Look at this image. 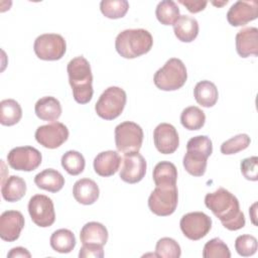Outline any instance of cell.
<instances>
[{"label": "cell", "mask_w": 258, "mask_h": 258, "mask_svg": "<svg viewBox=\"0 0 258 258\" xmlns=\"http://www.w3.org/2000/svg\"><path fill=\"white\" fill-rule=\"evenodd\" d=\"M206 207L229 231H237L245 226V216L240 210L238 199L224 187H219L205 197Z\"/></svg>", "instance_id": "cell-1"}, {"label": "cell", "mask_w": 258, "mask_h": 258, "mask_svg": "<svg viewBox=\"0 0 258 258\" xmlns=\"http://www.w3.org/2000/svg\"><path fill=\"white\" fill-rule=\"evenodd\" d=\"M67 72L75 101L83 105L89 103L93 98L94 90L93 75L88 59L83 55L74 57L69 61Z\"/></svg>", "instance_id": "cell-2"}, {"label": "cell", "mask_w": 258, "mask_h": 258, "mask_svg": "<svg viewBox=\"0 0 258 258\" xmlns=\"http://www.w3.org/2000/svg\"><path fill=\"white\" fill-rule=\"evenodd\" d=\"M153 45L151 33L143 28L125 29L115 39V48L124 58H135L147 53Z\"/></svg>", "instance_id": "cell-3"}, {"label": "cell", "mask_w": 258, "mask_h": 258, "mask_svg": "<svg viewBox=\"0 0 258 258\" xmlns=\"http://www.w3.org/2000/svg\"><path fill=\"white\" fill-rule=\"evenodd\" d=\"M212 152L213 143L208 136L199 135L190 138L186 143V152L182 159L184 169L192 176H203Z\"/></svg>", "instance_id": "cell-4"}, {"label": "cell", "mask_w": 258, "mask_h": 258, "mask_svg": "<svg viewBox=\"0 0 258 258\" xmlns=\"http://www.w3.org/2000/svg\"><path fill=\"white\" fill-rule=\"evenodd\" d=\"M187 72L184 63L176 57L169 58L153 77L154 85L161 91H175L186 82Z\"/></svg>", "instance_id": "cell-5"}, {"label": "cell", "mask_w": 258, "mask_h": 258, "mask_svg": "<svg viewBox=\"0 0 258 258\" xmlns=\"http://www.w3.org/2000/svg\"><path fill=\"white\" fill-rule=\"evenodd\" d=\"M178 203L176 184H159L148 198L149 210L156 216L166 217L174 213Z\"/></svg>", "instance_id": "cell-6"}, {"label": "cell", "mask_w": 258, "mask_h": 258, "mask_svg": "<svg viewBox=\"0 0 258 258\" xmlns=\"http://www.w3.org/2000/svg\"><path fill=\"white\" fill-rule=\"evenodd\" d=\"M127 96L119 87H109L100 96L95 105L97 115L105 120H113L121 115L126 105Z\"/></svg>", "instance_id": "cell-7"}, {"label": "cell", "mask_w": 258, "mask_h": 258, "mask_svg": "<svg viewBox=\"0 0 258 258\" xmlns=\"http://www.w3.org/2000/svg\"><path fill=\"white\" fill-rule=\"evenodd\" d=\"M115 144L119 152H139L143 142L142 128L131 121H125L115 127Z\"/></svg>", "instance_id": "cell-8"}, {"label": "cell", "mask_w": 258, "mask_h": 258, "mask_svg": "<svg viewBox=\"0 0 258 258\" xmlns=\"http://www.w3.org/2000/svg\"><path fill=\"white\" fill-rule=\"evenodd\" d=\"M33 49L42 60H58L66 53L67 43L60 34L44 33L35 38Z\"/></svg>", "instance_id": "cell-9"}, {"label": "cell", "mask_w": 258, "mask_h": 258, "mask_svg": "<svg viewBox=\"0 0 258 258\" xmlns=\"http://www.w3.org/2000/svg\"><path fill=\"white\" fill-rule=\"evenodd\" d=\"M28 213L32 222L41 228L50 227L55 221L53 202L44 195H34L30 198Z\"/></svg>", "instance_id": "cell-10"}, {"label": "cell", "mask_w": 258, "mask_h": 258, "mask_svg": "<svg viewBox=\"0 0 258 258\" xmlns=\"http://www.w3.org/2000/svg\"><path fill=\"white\" fill-rule=\"evenodd\" d=\"M179 226L182 234L187 239L198 241L211 231L212 219L203 212H191L181 217Z\"/></svg>", "instance_id": "cell-11"}, {"label": "cell", "mask_w": 258, "mask_h": 258, "mask_svg": "<svg viewBox=\"0 0 258 258\" xmlns=\"http://www.w3.org/2000/svg\"><path fill=\"white\" fill-rule=\"evenodd\" d=\"M41 160L40 151L32 146H18L7 154V162L15 170L32 171L41 164Z\"/></svg>", "instance_id": "cell-12"}, {"label": "cell", "mask_w": 258, "mask_h": 258, "mask_svg": "<svg viewBox=\"0 0 258 258\" xmlns=\"http://www.w3.org/2000/svg\"><path fill=\"white\" fill-rule=\"evenodd\" d=\"M69 134L68 127L56 121L39 126L35 131V139L43 147L55 149L68 140Z\"/></svg>", "instance_id": "cell-13"}, {"label": "cell", "mask_w": 258, "mask_h": 258, "mask_svg": "<svg viewBox=\"0 0 258 258\" xmlns=\"http://www.w3.org/2000/svg\"><path fill=\"white\" fill-rule=\"evenodd\" d=\"M120 169V178L127 183H137L143 179L146 173V160L139 152L125 153Z\"/></svg>", "instance_id": "cell-14"}, {"label": "cell", "mask_w": 258, "mask_h": 258, "mask_svg": "<svg viewBox=\"0 0 258 258\" xmlns=\"http://www.w3.org/2000/svg\"><path fill=\"white\" fill-rule=\"evenodd\" d=\"M153 141L156 149L162 154L173 153L179 145L178 133L175 127L169 123H160L155 127Z\"/></svg>", "instance_id": "cell-15"}, {"label": "cell", "mask_w": 258, "mask_h": 258, "mask_svg": "<svg viewBox=\"0 0 258 258\" xmlns=\"http://www.w3.org/2000/svg\"><path fill=\"white\" fill-rule=\"evenodd\" d=\"M258 17V2L252 1H237L227 13V20L232 26H243Z\"/></svg>", "instance_id": "cell-16"}, {"label": "cell", "mask_w": 258, "mask_h": 258, "mask_svg": "<svg viewBox=\"0 0 258 258\" xmlns=\"http://www.w3.org/2000/svg\"><path fill=\"white\" fill-rule=\"evenodd\" d=\"M24 227V217L19 211H5L0 216V238L7 242L16 241Z\"/></svg>", "instance_id": "cell-17"}, {"label": "cell", "mask_w": 258, "mask_h": 258, "mask_svg": "<svg viewBox=\"0 0 258 258\" xmlns=\"http://www.w3.org/2000/svg\"><path fill=\"white\" fill-rule=\"evenodd\" d=\"M236 50L241 57L258 55V29L245 27L236 34Z\"/></svg>", "instance_id": "cell-18"}, {"label": "cell", "mask_w": 258, "mask_h": 258, "mask_svg": "<svg viewBox=\"0 0 258 258\" xmlns=\"http://www.w3.org/2000/svg\"><path fill=\"white\" fill-rule=\"evenodd\" d=\"M121 160V156L117 151L107 150L100 152L94 159V170L100 176H111L118 171Z\"/></svg>", "instance_id": "cell-19"}, {"label": "cell", "mask_w": 258, "mask_h": 258, "mask_svg": "<svg viewBox=\"0 0 258 258\" xmlns=\"http://www.w3.org/2000/svg\"><path fill=\"white\" fill-rule=\"evenodd\" d=\"M73 196L75 200L82 205H93L100 196L98 184L90 178H81L73 186Z\"/></svg>", "instance_id": "cell-20"}, {"label": "cell", "mask_w": 258, "mask_h": 258, "mask_svg": "<svg viewBox=\"0 0 258 258\" xmlns=\"http://www.w3.org/2000/svg\"><path fill=\"white\" fill-rule=\"evenodd\" d=\"M61 105L59 101L51 96L42 97L35 103L34 112L43 121L54 122L61 115Z\"/></svg>", "instance_id": "cell-21"}, {"label": "cell", "mask_w": 258, "mask_h": 258, "mask_svg": "<svg viewBox=\"0 0 258 258\" xmlns=\"http://www.w3.org/2000/svg\"><path fill=\"white\" fill-rule=\"evenodd\" d=\"M107 228L98 222H89L83 226L80 232V239L83 245L92 244L104 246L108 241Z\"/></svg>", "instance_id": "cell-22"}, {"label": "cell", "mask_w": 258, "mask_h": 258, "mask_svg": "<svg viewBox=\"0 0 258 258\" xmlns=\"http://www.w3.org/2000/svg\"><path fill=\"white\" fill-rule=\"evenodd\" d=\"M34 183L41 189L57 192L64 185V177L56 169L46 168L34 176Z\"/></svg>", "instance_id": "cell-23"}, {"label": "cell", "mask_w": 258, "mask_h": 258, "mask_svg": "<svg viewBox=\"0 0 258 258\" xmlns=\"http://www.w3.org/2000/svg\"><path fill=\"white\" fill-rule=\"evenodd\" d=\"M174 35L182 42L194 41L199 34V23L195 17L180 15L173 24Z\"/></svg>", "instance_id": "cell-24"}, {"label": "cell", "mask_w": 258, "mask_h": 258, "mask_svg": "<svg viewBox=\"0 0 258 258\" xmlns=\"http://www.w3.org/2000/svg\"><path fill=\"white\" fill-rule=\"evenodd\" d=\"M194 97L199 105L210 108L216 105L219 99V92L213 82L204 80L195 86Z\"/></svg>", "instance_id": "cell-25"}, {"label": "cell", "mask_w": 258, "mask_h": 258, "mask_svg": "<svg viewBox=\"0 0 258 258\" xmlns=\"http://www.w3.org/2000/svg\"><path fill=\"white\" fill-rule=\"evenodd\" d=\"M26 192L24 179L17 175H11L1 182V194L5 201L14 203L21 200Z\"/></svg>", "instance_id": "cell-26"}, {"label": "cell", "mask_w": 258, "mask_h": 258, "mask_svg": "<svg viewBox=\"0 0 258 258\" xmlns=\"http://www.w3.org/2000/svg\"><path fill=\"white\" fill-rule=\"evenodd\" d=\"M49 243L54 251L66 254L74 250L76 246V237L69 229H58L51 234Z\"/></svg>", "instance_id": "cell-27"}, {"label": "cell", "mask_w": 258, "mask_h": 258, "mask_svg": "<svg viewBox=\"0 0 258 258\" xmlns=\"http://www.w3.org/2000/svg\"><path fill=\"white\" fill-rule=\"evenodd\" d=\"M22 117V109L19 103L13 99H5L0 102V123L3 126H13Z\"/></svg>", "instance_id": "cell-28"}, {"label": "cell", "mask_w": 258, "mask_h": 258, "mask_svg": "<svg viewBox=\"0 0 258 258\" xmlns=\"http://www.w3.org/2000/svg\"><path fill=\"white\" fill-rule=\"evenodd\" d=\"M152 177L155 185L176 184L177 169L172 162L160 161L154 166Z\"/></svg>", "instance_id": "cell-29"}, {"label": "cell", "mask_w": 258, "mask_h": 258, "mask_svg": "<svg viewBox=\"0 0 258 258\" xmlns=\"http://www.w3.org/2000/svg\"><path fill=\"white\" fill-rule=\"evenodd\" d=\"M157 20L163 25H173L180 16L177 4L172 0L160 1L155 9Z\"/></svg>", "instance_id": "cell-30"}, {"label": "cell", "mask_w": 258, "mask_h": 258, "mask_svg": "<svg viewBox=\"0 0 258 258\" xmlns=\"http://www.w3.org/2000/svg\"><path fill=\"white\" fill-rule=\"evenodd\" d=\"M205 112L197 106L186 107L180 114V123L187 130H200L205 125Z\"/></svg>", "instance_id": "cell-31"}, {"label": "cell", "mask_w": 258, "mask_h": 258, "mask_svg": "<svg viewBox=\"0 0 258 258\" xmlns=\"http://www.w3.org/2000/svg\"><path fill=\"white\" fill-rule=\"evenodd\" d=\"M61 166L71 175H78L85 169L86 161L82 153L76 150H69L61 156Z\"/></svg>", "instance_id": "cell-32"}, {"label": "cell", "mask_w": 258, "mask_h": 258, "mask_svg": "<svg viewBox=\"0 0 258 258\" xmlns=\"http://www.w3.org/2000/svg\"><path fill=\"white\" fill-rule=\"evenodd\" d=\"M129 9V3L126 0H103L100 3L102 14L110 19H118L125 16Z\"/></svg>", "instance_id": "cell-33"}, {"label": "cell", "mask_w": 258, "mask_h": 258, "mask_svg": "<svg viewBox=\"0 0 258 258\" xmlns=\"http://www.w3.org/2000/svg\"><path fill=\"white\" fill-rule=\"evenodd\" d=\"M155 255L156 257L161 258H179L181 255V249L174 239L163 237L156 243Z\"/></svg>", "instance_id": "cell-34"}, {"label": "cell", "mask_w": 258, "mask_h": 258, "mask_svg": "<svg viewBox=\"0 0 258 258\" xmlns=\"http://www.w3.org/2000/svg\"><path fill=\"white\" fill-rule=\"evenodd\" d=\"M204 258H230L229 247L220 238H213L208 241L203 249Z\"/></svg>", "instance_id": "cell-35"}, {"label": "cell", "mask_w": 258, "mask_h": 258, "mask_svg": "<svg viewBox=\"0 0 258 258\" xmlns=\"http://www.w3.org/2000/svg\"><path fill=\"white\" fill-rule=\"evenodd\" d=\"M251 139L245 134H238L226 141H224L221 145V152L225 155H231L238 153L244 149H246L250 145Z\"/></svg>", "instance_id": "cell-36"}, {"label": "cell", "mask_w": 258, "mask_h": 258, "mask_svg": "<svg viewBox=\"0 0 258 258\" xmlns=\"http://www.w3.org/2000/svg\"><path fill=\"white\" fill-rule=\"evenodd\" d=\"M258 248L257 239L252 235H240L236 238L235 249L240 256L249 257L256 253Z\"/></svg>", "instance_id": "cell-37"}, {"label": "cell", "mask_w": 258, "mask_h": 258, "mask_svg": "<svg viewBox=\"0 0 258 258\" xmlns=\"http://www.w3.org/2000/svg\"><path fill=\"white\" fill-rule=\"evenodd\" d=\"M243 176L252 181L258 180V157L251 156L244 158L240 164Z\"/></svg>", "instance_id": "cell-38"}, {"label": "cell", "mask_w": 258, "mask_h": 258, "mask_svg": "<svg viewBox=\"0 0 258 258\" xmlns=\"http://www.w3.org/2000/svg\"><path fill=\"white\" fill-rule=\"evenodd\" d=\"M79 257L80 258H88V257L102 258V257H104L103 246L92 245V244H85L80 249Z\"/></svg>", "instance_id": "cell-39"}, {"label": "cell", "mask_w": 258, "mask_h": 258, "mask_svg": "<svg viewBox=\"0 0 258 258\" xmlns=\"http://www.w3.org/2000/svg\"><path fill=\"white\" fill-rule=\"evenodd\" d=\"M178 3L182 4L183 6L186 7V9L191 12V13H198L200 11H203L208 2L207 1H202V0H198V1H192V0H179Z\"/></svg>", "instance_id": "cell-40"}, {"label": "cell", "mask_w": 258, "mask_h": 258, "mask_svg": "<svg viewBox=\"0 0 258 258\" xmlns=\"http://www.w3.org/2000/svg\"><path fill=\"white\" fill-rule=\"evenodd\" d=\"M7 257L8 258H18V257L30 258L31 254L29 253V251L27 249H25L23 247H15L9 251V253L7 254Z\"/></svg>", "instance_id": "cell-41"}, {"label": "cell", "mask_w": 258, "mask_h": 258, "mask_svg": "<svg viewBox=\"0 0 258 258\" xmlns=\"http://www.w3.org/2000/svg\"><path fill=\"white\" fill-rule=\"evenodd\" d=\"M256 206H257V204L254 203L253 206H252L251 209H250V210L253 212V214H252V222H253L254 225H256V222H255V218H256V214H255V213H256V210H255V208H256Z\"/></svg>", "instance_id": "cell-42"}, {"label": "cell", "mask_w": 258, "mask_h": 258, "mask_svg": "<svg viewBox=\"0 0 258 258\" xmlns=\"http://www.w3.org/2000/svg\"><path fill=\"white\" fill-rule=\"evenodd\" d=\"M227 3H228V0H226V1H223L222 3H219V2H218V3H216V2H213V4H214V5H217V6H221V5H224V4H227Z\"/></svg>", "instance_id": "cell-43"}]
</instances>
